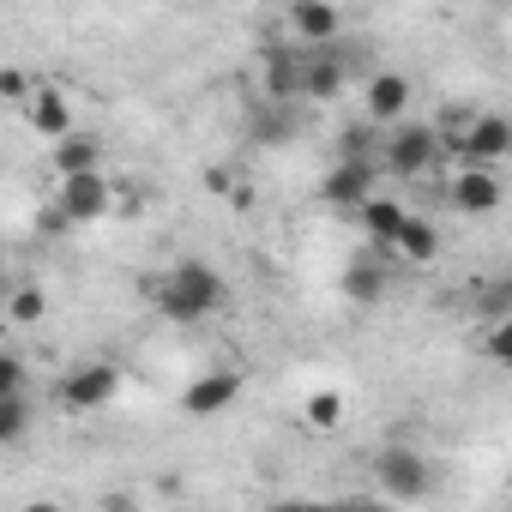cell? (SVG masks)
I'll return each mask as SVG.
<instances>
[{
  "label": "cell",
  "mask_w": 512,
  "mask_h": 512,
  "mask_svg": "<svg viewBox=\"0 0 512 512\" xmlns=\"http://www.w3.org/2000/svg\"><path fill=\"white\" fill-rule=\"evenodd\" d=\"M151 302H157L163 320L199 326V320H211V314L229 302V284H223V272L205 266V260H175V266L151 284Z\"/></svg>",
  "instance_id": "obj_1"
},
{
  "label": "cell",
  "mask_w": 512,
  "mask_h": 512,
  "mask_svg": "<svg viewBox=\"0 0 512 512\" xmlns=\"http://www.w3.org/2000/svg\"><path fill=\"white\" fill-rule=\"evenodd\" d=\"M440 163V139H434V127H422V121H392L386 127V145H380V169L392 175V181H416V175H428Z\"/></svg>",
  "instance_id": "obj_2"
},
{
  "label": "cell",
  "mask_w": 512,
  "mask_h": 512,
  "mask_svg": "<svg viewBox=\"0 0 512 512\" xmlns=\"http://www.w3.org/2000/svg\"><path fill=\"white\" fill-rule=\"evenodd\" d=\"M374 482H380L392 500H428L434 470H428L422 452H410V446H386V452L374 458Z\"/></svg>",
  "instance_id": "obj_3"
},
{
  "label": "cell",
  "mask_w": 512,
  "mask_h": 512,
  "mask_svg": "<svg viewBox=\"0 0 512 512\" xmlns=\"http://www.w3.org/2000/svg\"><path fill=\"white\" fill-rule=\"evenodd\" d=\"M55 205H61V217H67V223H79V229H85V223H103V217H109L115 193H109L103 169H79V175H61Z\"/></svg>",
  "instance_id": "obj_4"
},
{
  "label": "cell",
  "mask_w": 512,
  "mask_h": 512,
  "mask_svg": "<svg viewBox=\"0 0 512 512\" xmlns=\"http://www.w3.org/2000/svg\"><path fill=\"white\" fill-rule=\"evenodd\" d=\"M374 187H380V157H338L320 193H326V205H338V211H356V205H362Z\"/></svg>",
  "instance_id": "obj_5"
},
{
  "label": "cell",
  "mask_w": 512,
  "mask_h": 512,
  "mask_svg": "<svg viewBox=\"0 0 512 512\" xmlns=\"http://www.w3.org/2000/svg\"><path fill=\"white\" fill-rule=\"evenodd\" d=\"M115 392H121V368L115 362H85V368H73L61 380V404L67 410H103V404H115Z\"/></svg>",
  "instance_id": "obj_6"
},
{
  "label": "cell",
  "mask_w": 512,
  "mask_h": 512,
  "mask_svg": "<svg viewBox=\"0 0 512 512\" xmlns=\"http://www.w3.org/2000/svg\"><path fill=\"white\" fill-rule=\"evenodd\" d=\"M19 109H25L31 133H37V139H49V145H55L61 133H73V127H79V109H73V97H67L61 85H37Z\"/></svg>",
  "instance_id": "obj_7"
},
{
  "label": "cell",
  "mask_w": 512,
  "mask_h": 512,
  "mask_svg": "<svg viewBox=\"0 0 512 512\" xmlns=\"http://www.w3.org/2000/svg\"><path fill=\"white\" fill-rule=\"evenodd\" d=\"M235 398H241V374H235V368H211V374H199V380L181 392V416L211 422V416H223Z\"/></svg>",
  "instance_id": "obj_8"
},
{
  "label": "cell",
  "mask_w": 512,
  "mask_h": 512,
  "mask_svg": "<svg viewBox=\"0 0 512 512\" xmlns=\"http://www.w3.org/2000/svg\"><path fill=\"white\" fill-rule=\"evenodd\" d=\"M446 199H452L464 217H488V211L500 205V175H494V169H482V163H458V175H452Z\"/></svg>",
  "instance_id": "obj_9"
},
{
  "label": "cell",
  "mask_w": 512,
  "mask_h": 512,
  "mask_svg": "<svg viewBox=\"0 0 512 512\" xmlns=\"http://www.w3.org/2000/svg\"><path fill=\"white\" fill-rule=\"evenodd\" d=\"M362 115H368L374 127L404 121V115H410V79H404V73H374L368 91H362Z\"/></svg>",
  "instance_id": "obj_10"
},
{
  "label": "cell",
  "mask_w": 512,
  "mask_h": 512,
  "mask_svg": "<svg viewBox=\"0 0 512 512\" xmlns=\"http://www.w3.org/2000/svg\"><path fill=\"white\" fill-rule=\"evenodd\" d=\"M386 247L398 253V260H410V266H434V260H440V229H434L428 217H410V211H404V223H398V235H392Z\"/></svg>",
  "instance_id": "obj_11"
},
{
  "label": "cell",
  "mask_w": 512,
  "mask_h": 512,
  "mask_svg": "<svg viewBox=\"0 0 512 512\" xmlns=\"http://www.w3.org/2000/svg\"><path fill=\"white\" fill-rule=\"evenodd\" d=\"M290 25H296L302 43H332V37L344 31V13L332 7V0H296V7H290Z\"/></svg>",
  "instance_id": "obj_12"
},
{
  "label": "cell",
  "mask_w": 512,
  "mask_h": 512,
  "mask_svg": "<svg viewBox=\"0 0 512 512\" xmlns=\"http://www.w3.org/2000/svg\"><path fill=\"white\" fill-rule=\"evenodd\" d=\"M79 169H103V145L85 127H73V133L55 139V175H79Z\"/></svg>",
  "instance_id": "obj_13"
},
{
  "label": "cell",
  "mask_w": 512,
  "mask_h": 512,
  "mask_svg": "<svg viewBox=\"0 0 512 512\" xmlns=\"http://www.w3.org/2000/svg\"><path fill=\"white\" fill-rule=\"evenodd\" d=\"M356 223L368 229V241H380V247H386V241L398 235V223H404V205H398V199H386V193L374 187V193L356 205Z\"/></svg>",
  "instance_id": "obj_14"
},
{
  "label": "cell",
  "mask_w": 512,
  "mask_h": 512,
  "mask_svg": "<svg viewBox=\"0 0 512 512\" xmlns=\"http://www.w3.org/2000/svg\"><path fill=\"white\" fill-rule=\"evenodd\" d=\"M31 422H37V410H31L25 392H0V446L31 440Z\"/></svg>",
  "instance_id": "obj_15"
},
{
  "label": "cell",
  "mask_w": 512,
  "mask_h": 512,
  "mask_svg": "<svg viewBox=\"0 0 512 512\" xmlns=\"http://www.w3.org/2000/svg\"><path fill=\"white\" fill-rule=\"evenodd\" d=\"M344 296L350 302H380L386 296V266L380 260H350L344 266Z\"/></svg>",
  "instance_id": "obj_16"
},
{
  "label": "cell",
  "mask_w": 512,
  "mask_h": 512,
  "mask_svg": "<svg viewBox=\"0 0 512 512\" xmlns=\"http://www.w3.org/2000/svg\"><path fill=\"white\" fill-rule=\"evenodd\" d=\"M302 91L308 97H338L344 91V61H332V55H314V61H302Z\"/></svg>",
  "instance_id": "obj_17"
},
{
  "label": "cell",
  "mask_w": 512,
  "mask_h": 512,
  "mask_svg": "<svg viewBox=\"0 0 512 512\" xmlns=\"http://www.w3.org/2000/svg\"><path fill=\"white\" fill-rule=\"evenodd\" d=\"M266 91H272V97H296V91H302V61H296L290 49H272V55H266Z\"/></svg>",
  "instance_id": "obj_18"
},
{
  "label": "cell",
  "mask_w": 512,
  "mask_h": 512,
  "mask_svg": "<svg viewBox=\"0 0 512 512\" xmlns=\"http://www.w3.org/2000/svg\"><path fill=\"white\" fill-rule=\"evenodd\" d=\"M37 320H49V296L37 284H19L7 296V326H37Z\"/></svg>",
  "instance_id": "obj_19"
},
{
  "label": "cell",
  "mask_w": 512,
  "mask_h": 512,
  "mask_svg": "<svg viewBox=\"0 0 512 512\" xmlns=\"http://www.w3.org/2000/svg\"><path fill=\"white\" fill-rule=\"evenodd\" d=\"M338 157H380V127L362 115V121H350L344 127V139H338Z\"/></svg>",
  "instance_id": "obj_20"
},
{
  "label": "cell",
  "mask_w": 512,
  "mask_h": 512,
  "mask_svg": "<svg viewBox=\"0 0 512 512\" xmlns=\"http://www.w3.org/2000/svg\"><path fill=\"white\" fill-rule=\"evenodd\" d=\"M302 416H308V428H320V434H326V428H338V422H344V398H338V392H314V398L302 404Z\"/></svg>",
  "instance_id": "obj_21"
},
{
  "label": "cell",
  "mask_w": 512,
  "mask_h": 512,
  "mask_svg": "<svg viewBox=\"0 0 512 512\" xmlns=\"http://www.w3.org/2000/svg\"><path fill=\"white\" fill-rule=\"evenodd\" d=\"M31 91H37V79L25 67H0V97H7V103H25Z\"/></svg>",
  "instance_id": "obj_22"
},
{
  "label": "cell",
  "mask_w": 512,
  "mask_h": 512,
  "mask_svg": "<svg viewBox=\"0 0 512 512\" xmlns=\"http://www.w3.org/2000/svg\"><path fill=\"white\" fill-rule=\"evenodd\" d=\"M25 380H31L25 362H19L13 350H0V392H25Z\"/></svg>",
  "instance_id": "obj_23"
},
{
  "label": "cell",
  "mask_w": 512,
  "mask_h": 512,
  "mask_svg": "<svg viewBox=\"0 0 512 512\" xmlns=\"http://www.w3.org/2000/svg\"><path fill=\"white\" fill-rule=\"evenodd\" d=\"M37 229H43V235H61V229H73V223H67V217H61V205H49V211H43V223H37Z\"/></svg>",
  "instance_id": "obj_24"
}]
</instances>
